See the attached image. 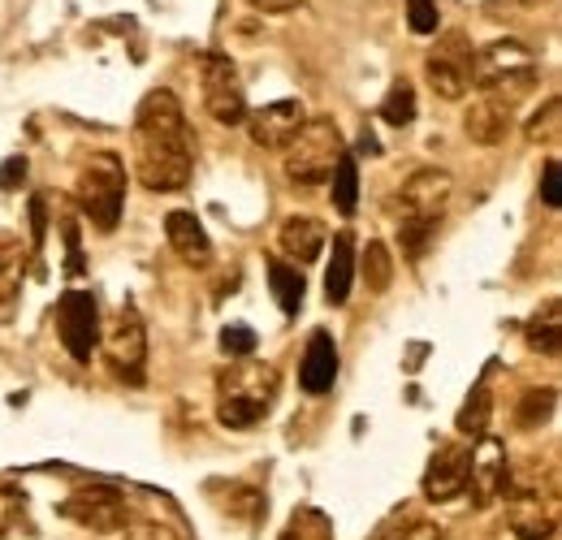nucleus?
<instances>
[{
    "instance_id": "f257e3e1",
    "label": "nucleus",
    "mask_w": 562,
    "mask_h": 540,
    "mask_svg": "<svg viewBox=\"0 0 562 540\" xmlns=\"http://www.w3.org/2000/svg\"><path fill=\"white\" fill-rule=\"evenodd\" d=\"M135 178L147 191H182L191 182L195 169V143H191V126L187 113L178 104L173 91L156 87L147 91L135 109Z\"/></svg>"
},
{
    "instance_id": "f03ea898",
    "label": "nucleus",
    "mask_w": 562,
    "mask_h": 540,
    "mask_svg": "<svg viewBox=\"0 0 562 540\" xmlns=\"http://www.w3.org/2000/svg\"><path fill=\"white\" fill-rule=\"evenodd\" d=\"M454 200V178L446 169H416L403 187H398V243L403 251L416 260L424 256V247L432 243L446 207Z\"/></svg>"
},
{
    "instance_id": "7ed1b4c3",
    "label": "nucleus",
    "mask_w": 562,
    "mask_h": 540,
    "mask_svg": "<svg viewBox=\"0 0 562 540\" xmlns=\"http://www.w3.org/2000/svg\"><path fill=\"white\" fill-rule=\"evenodd\" d=\"M278 398V372L269 363H229L216 381V419L225 428H256Z\"/></svg>"
},
{
    "instance_id": "20e7f679",
    "label": "nucleus",
    "mask_w": 562,
    "mask_h": 540,
    "mask_svg": "<svg viewBox=\"0 0 562 540\" xmlns=\"http://www.w3.org/2000/svg\"><path fill=\"white\" fill-rule=\"evenodd\" d=\"M541 78L537 53L524 40H493L472 57V82L481 87V95L519 104Z\"/></svg>"
},
{
    "instance_id": "39448f33",
    "label": "nucleus",
    "mask_w": 562,
    "mask_h": 540,
    "mask_svg": "<svg viewBox=\"0 0 562 540\" xmlns=\"http://www.w3.org/2000/svg\"><path fill=\"white\" fill-rule=\"evenodd\" d=\"M347 156L342 147V131L334 126V117H307L303 131L281 147V169L294 187L312 191V187H325L334 165Z\"/></svg>"
},
{
    "instance_id": "423d86ee",
    "label": "nucleus",
    "mask_w": 562,
    "mask_h": 540,
    "mask_svg": "<svg viewBox=\"0 0 562 540\" xmlns=\"http://www.w3.org/2000/svg\"><path fill=\"white\" fill-rule=\"evenodd\" d=\"M78 207L100 234H113L126 207V165L117 151H95L78 169Z\"/></svg>"
},
{
    "instance_id": "0eeeda50",
    "label": "nucleus",
    "mask_w": 562,
    "mask_h": 540,
    "mask_svg": "<svg viewBox=\"0 0 562 540\" xmlns=\"http://www.w3.org/2000/svg\"><path fill=\"white\" fill-rule=\"evenodd\" d=\"M104 359L113 368V376L131 390H139L147 381V325H143L139 307L122 303L109 334H104Z\"/></svg>"
},
{
    "instance_id": "6e6552de",
    "label": "nucleus",
    "mask_w": 562,
    "mask_h": 540,
    "mask_svg": "<svg viewBox=\"0 0 562 540\" xmlns=\"http://www.w3.org/2000/svg\"><path fill=\"white\" fill-rule=\"evenodd\" d=\"M472 57H476V48H472L468 31H441L437 44H432L428 57H424V78H428V87H432L441 100H463L468 87H472Z\"/></svg>"
},
{
    "instance_id": "1a4fd4ad",
    "label": "nucleus",
    "mask_w": 562,
    "mask_h": 540,
    "mask_svg": "<svg viewBox=\"0 0 562 540\" xmlns=\"http://www.w3.org/2000/svg\"><path fill=\"white\" fill-rule=\"evenodd\" d=\"M61 515L70 524H78V528H87V532L109 537V532L126 528L131 506H126V493L117 484H82V488H74L70 497L61 502Z\"/></svg>"
},
{
    "instance_id": "9d476101",
    "label": "nucleus",
    "mask_w": 562,
    "mask_h": 540,
    "mask_svg": "<svg viewBox=\"0 0 562 540\" xmlns=\"http://www.w3.org/2000/svg\"><path fill=\"white\" fill-rule=\"evenodd\" d=\"M200 87H204V109L221 126H243L247 122V95L238 82V69L225 53H204L200 57Z\"/></svg>"
},
{
    "instance_id": "9b49d317",
    "label": "nucleus",
    "mask_w": 562,
    "mask_h": 540,
    "mask_svg": "<svg viewBox=\"0 0 562 540\" xmlns=\"http://www.w3.org/2000/svg\"><path fill=\"white\" fill-rule=\"evenodd\" d=\"M57 338L70 350L74 363H91L100 346V303L87 290H66L57 299Z\"/></svg>"
},
{
    "instance_id": "f8f14e48",
    "label": "nucleus",
    "mask_w": 562,
    "mask_h": 540,
    "mask_svg": "<svg viewBox=\"0 0 562 540\" xmlns=\"http://www.w3.org/2000/svg\"><path fill=\"white\" fill-rule=\"evenodd\" d=\"M468 472H472V446L468 441H446L432 450L428 468H424V497L428 502H454L468 488Z\"/></svg>"
},
{
    "instance_id": "ddd939ff",
    "label": "nucleus",
    "mask_w": 562,
    "mask_h": 540,
    "mask_svg": "<svg viewBox=\"0 0 562 540\" xmlns=\"http://www.w3.org/2000/svg\"><path fill=\"white\" fill-rule=\"evenodd\" d=\"M506 468H510V459H506V446L497 437L485 432V437L472 441V472H468V488H463V493H472V506L485 510L493 497L502 493Z\"/></svg>"
},
{
    "instance_id": "4468645a",
    "label": "nucleus",
    "mask_w": 562,
    "mask_h": 540,
    "mask_svg": "<svg viewBox=\"0 0 562 540\" xmlns=\"http://www.w3.org/2000/svg\"><path fill=\"white\" fill-rule=\"evenodd\" d=\"M303 122H307V109L299 100H278V104H265V109L247 113V131L269 151H281L290 138L303 131Z\"/></svg>"
},
{
    "instance_id": "2eb2a0df",
    "label": "nucleus",
    "mask_w": 562,
    "mask_h": 540,
    "mask_svg": "<svg viewBox=\"0 0 562 540\" xmlns=\"http://www.w3.org/2000/svg\"><path fill=\"white\" fill-rule=\"evenodd\" d=\"M165 238H169V247L178 251L182 265H191V269H209L212 265V238L195 212H187V207L169 212L165 216Z\"/></svg>"
},
{
    "instance_id": "dca6fc26",
    "label": "nucleus",
    "mask_w": 562,
    "mask_h": 540,
    "mask_svg": "<svg viewBox=\"0 0 562 540\" xmlns=\"http://www.w3.org/2000/svg\"><path fill=\"white\" fill-rule=\"evenodd\" d=\"M559 497L554 493H528V497H506L510 506V532L519 540H550L559 528Z\"/></svg>"
},
{
    "instance_id": "f3484780",
    "label": "nucleus",
    "mask_w": 562,
    "mask_h": 540,
    "mask_svg": "<svg viewBox=\"0 0 562 540\" xmlns=\"http://www.w3.org/2000/svg\"><path fill=\"white\" fill-rule=\"evenodd\" d=\"M510 126H515V104L493 100V95H476L472 109L463 113V135L472 138V143H481V147L506 143Z\"/></svg>"
},
{
    "instance_id": "a211bd4d",
    "label": "nucleus",
    "mask_w": 562,
    "mask_h": 540,
    "mask_svg": "<svg viewBox=\"0 0 562 540\" xmlns=\"http://www.w3.org/2000/svg\"><path fill=\"white\" fill-rule=\"evenodd\" d=\"M278 238H281V251L290 256V265L303 269V265H316V260H321V251H325V243H329V229H325V221L294 212V216L281 221Z\"/></svg>"
},
{
    "instance_id": "6ab92c4d",
    "label": "nucleus",
    "mask_w": 562,
    "mask_h": 540,
    "mask_svg": "<svg viewBox=\"0 0 562 540\" xmlns=\"http://www.w3.org/2000/svg\"><path fill=\"white\" fill-rule=\"evenodd\" d=\"M334 381H338V346L325 329H316L303 350V363H299V385L307 394H329Z\"/></svg>"
},
{
    "instance_id": "aec40b11",
    "label": "nucleus",
    "mask_w": 562,
    "mask_h": 540,
    "mask_svg": "<svg viewBox=\"0 0 562 540\" xmlns=\"http://www.w3.org/2000/svg\"><path fill=\"white\" fill-rule=\"evenodd\" d=\"M351 281H355V238L342 229L334 238V256H329V269H325V294L334 307H342L351 299Z\"/></svg>"
},
{
    "instance_id": "412c9836",
    "label": "nucleus",
    "mask_w": 562,
    "mask_h": 540,
    "mask_svg": "<svg viewBox=\"0 0 562 540\" xmlns=\"http://www.w3.org/2000/svg\"><path fill=\"white\" fill-rule=\"evenodd\" d=\"M559 334H562V307L559 299H546L532 316H528V325H524V338H528V346L532 350H541V355H559Z\"/></svg>"
},
{
    "instance_id": "4be33fe9",
    "label": "nucleus",
    "mask_w": 562,
    "mask_h": 540,
    "mask_svg": "<svg viewBox=\"0 0 562 540\" xmlns=\"http://www.w3.org/2000/svg\"><path fill=\"white\" fill-rule=\"evenodd\" d=\"M26 277V243L13 229H0V303H9L22 290Z\"/></svg>"
},
{
    "instance_id": "5701e85b",
    "label": "nucleus",
    "mask_w": 562,
    "mask_h": 540,
    "mask_svg": "<svg viewBox=\"0 0 562 540\" xmlns=\"http://www.w3.org/2000/svg\"><path fill=\"white\" fill-rule=\"evenodd\" d=\"M265 265H269V285H273L278 307L285 316H294V312L303 307V294H307L303 269H294V265H285V260H265Z\"/></svg>"
},
{
    "instance_id": "b1692460",
    "label": "nucleus",
    "mask_w": 562,
    "mask_h": 540,
    "mask_svg": "<svg viewBox=\"0 0 562 540\" xmlns=\"http://www.w3.org/2000/svg\"><path fill=\"white\" fill-rule=\"evenodd\" d=\"M490 415H493V398H490V376H481L476 385H472V394H468V403L459 410V419H454V428L463 432V437H485L490 432Z\"/></svg>"
},
{
    "instance_id": "393cba45",
    "label": "nucleus",
    "mask_w": 562,
    "mask_h": 540,
    "mask_svg": "<svg viewBox=\"0 0 562 540\" xmlns=\"http://www.w3.org/2000/svg\"><path fill=\"white\" fill-rule=\"evenodd\" d=\"M554 406H559V390H528V394L519 398V406H515V424H519L524 432H532V428L550 424Z\"/></svg>"
},
{
    "instance_id": "a878e982",
    "label": "nucleus",
    "mask_w": 562,
    "mask_h": 540,
    "mask_svg": "<svg viewBox=\"0 0 562 540\" xmlns=\"http://www.w3.org/2000/svg\"><path fill=\"white\" fill-rule=\"evenodd\" d=\"M329 182H334V207L342 212V216H351L355 207H359V165H355V156H342L338 165H334V173H329Z\"/></svg>"
},
{
    "instance_id": "bb28decb",
    "label": "nucleus",
    "mask_w": 562,
    "mask_h": 540,
    "mask_svg": "<svg viewBox=\"0 0 562 540\" xmlns=\"http://www.w3.org/2000/svg\"><path fill=\"white\" fill-rule=\"evenodd\" d=\"M381 122H385V126H412V122H416V91H412L407 78H398V82L385 91V100H381Z\"/></svg>"
},
{
    "instance_id": "cd10ccee",
    "label": "nucleus",
    "mask_w": 562,
    "mask_h": 540,
    "mask_svg": "<svg viewBox=\"0 0 562 540\" xmlns=\"http://www.w3.org/2000/svg\"><path fill=\"white\" fill-rule=\"evenodd\" d=\"M376 540H446V532L432 524V519H420V515H398V519H390Z\"/></svg>"
},
{
    "instance_id": "c85d7f7f",
    "label": "nucleus",
    "mask_w": 562,
    "mask_h": 540,
    "mask_svg": "<svg viewBox=\"0 0 562 540\" xmlns=\"http://www.w3.org/2000/svg\"><path fill=\"white\" fill-rule=\"evenodd\" d=\"M359 265H363V281H368V290H376V294L394 281V265H390V247H385V243H368Z\"/></svg>"
},
{
    "instance_id": "c756f323",
    "label": "nucleus",
    "mask_w": 562,
    "mask_h": 540,
    "mask_svg": "<svg viewBox=\"0 0 562 540\" xmlns=\"http://www.w3.org/2000/svg\"><path fill=\"white\" fill-rule=\"evenodd\" d=\"M225 515L256 524V519L265 515V493H260V488H247V484H234V488H229V502H225Z\"/></svg>"
},
{
    "instance_id": "7c9ffc66",
    "label": "nucleus",
    "mask_w": 562,
    "mask_h": 540,
    "mask_svg": "<svg viewBox=\"0 0 562 540\" xmlns=\"http://www.w3.org/2000/svg\"><path fill=\"white\" fill-rule=\"evenodd\" d=\"M256 346H260V338L251 334V325H225V329H221V350H225L229 359H251Z\"/></svg>"
},
{
    "instance_id": "2f4dec72",
    "label": "nucleus",
    "mask_w": 562,
    "mask_h": 540,
    "mask_svg": "<svg viewBox=\"0 0 562 540\" xmlns=\"http://www.w3.org/2000/svg\"><path fill=\"white\" fill-rule=\"evenodd\" d=\"M407 22L416 35H437V4L432 0H407Z\"/></svg>"
},
{
    "instance_id": "473e14b6",
    "label": "nucleus",
    "mask_w": 562,
    "mask_h": 540,
    "mask_svg": "<svg viewBox=\"0 0 562 540\" xmlns=\"http://www.w3.org/2000/svg\"><path fill=\"white\" fill-rule=\"evenodd\" d=\"M61 238H66V272L70 277H82L87 265H82V243H78V225H74L70 216L61 221Z\"/></svg>"
},
{
    "instance_id": "72a5a7b5",
    "label": "nucleus",
    "mask_w": 562,
    "mask_h": 540,
    "mask_svg": "<svg viewBox=\"0 0 562 540\" xmlns=\"http://www.w3.org/2000/svg\"><path fill=\"white\" fill-rule=\"evenodd\" d=\"M559 100H546V113H537L532 117V126H528V138L532 143H541V138H554L559 135Z\"/></svg>"
},
{
    "instance_id": "f704fd0d",
    "label": "nucleus",
    "mask_w": 562,
    "mask_h": 540,
    "mask_svg": "<svg viewBox=\"0 0 562 540\" xmlns=\"http://www.w3.org/2000/svg\"><path fill=\"white\" fill-rule=\"evenodd\" d=\"M31 251H40L44 247V238H48V200L44 195H31Z\"/></svg>"
},
{
    "instance_id": "c9c22d12",
    "label": "nucleus",
    "mask_w": 562,
    "mask_h": 540,
    "mask_svg": "<svg viewBox=\"0 0 562 540\" xmlns=\"http://www.w3.org/2000/svg\"><path fill=\"white\" fill-rule=\"evenodd\" d=\"M307 519H312V510H299V515L290 519V528H285L278 540H334V528H329V519L316 528V537H307Z\"/></svg>"
},
{
    "instance_id": "e433bc0d",
    "label": "nucleus",
    "mask_w": 562,
    "mask_h": 540,
    "mask_svg": "<svg viewBox=\"0 0 562 540\" xmlns=\"http://www.w3.org/2000/svg\"><path fill=\"white\" fill-rule=\"evenodd\" d=\"M126 540H182L178 528H169V524H156V519H143V524H131V532Z\"/></svg>"
},
{
    "instance_id": "4c0bfd02",
    "label": "nucleus",
    "mask_w": 562,
    "mask_h": 540,
    "mask_svg": "<svg viewBox=\"0 0 562 540\" xmlns=\"http://www.w3.org/2000/svg\"><path fill=\"white\" fill-rule=\"evenodd\" d=\"M18 506H22V493H18V488H13L9 480H0V537L9 532V524H13Z\"/></svg>"
},
{
    "instance_id": "58836bf2",
    "label": "nucleus",
    "mask_w": 562,
    "mask_h": 540,
    "mask_svg": "<svg viewBox=\"0 0 562 540\" xmlns=\"http://www.w3.org/2000/svg\"><path fill=\"white\" fill-rule=\"evenodd\" d=\"M26 169H31L26 156H9V160L0 165V187H4V191H18V187L26 182Z\"/></svg>"
},
{
    "instance_id": "ea45409f",
    "label": "nucleus",
    "mask_w": 562,
    "mask_h": 540,
    "mask_svg": "<svg viewBox=\"0 0 562 540\" xmlns=\"http://www.w3.org/2000/svg\"><path fill=\"white\" fill-rule=\"evenodd\" d=\"M541 200L550 203V207H559V203H562V187H559V160H546V169H541Z\"/></svg>"
},
{
    "instance_id": "a19ab883",
    "label": "nucleus",
    "mask_w": 562,
    "mask_h": 540,
    "mask_svg": "<svg viewBox=\"0 0 562 540\" xmlns=\"http://www.w3.org/2000/svg\"><path fill=\"white\" fill-rule=\"evenodd\" d=\"M251 9H260V13H290V9H299L303 0H247Z\"/></svg>"
}]
</instances>
